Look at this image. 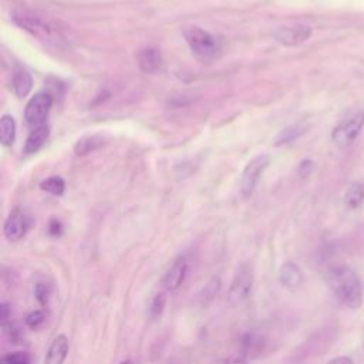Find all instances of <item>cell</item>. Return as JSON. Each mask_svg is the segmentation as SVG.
<instances>
[{
  "label": "cell",
  "mask_w": 364,
  "mask_h": 364,
  "mask_svg": "<svg viewBox=\"0 0 364 364\" xmlns=\"http://www.w3.org/2000/svg\"><path fill=\"white\" fill-rule=\"evenodd\" d=\"M0 364H31V358L27 353L14 351L4 354L0 358Z\"/></svg>",
  "instance_id": "obj_22"
},
{
  "label": "cell",
  "mask_w": 364,
  "mask_h": 364,
  "mask_svg": "<svg viewBox=\"0 0 364 364\" xmlns=\"http://www.w3.org/2000/svg\"><path fill=\"white\" fill-rule=\"evenodd\" d=\"M165 304H166L165 293H162V291L156 293V294L151 299L149 306H148V314H149V317H151V318H158V317L164 313Z\"/></svg>",
  "instance_id": "obj_20"
},
{
  "label": "cell",
  "mask_w": 364,
  "mask_h": 364,
  "mask_svg": "<svg viewBox=\"0 0 364 364\" xmlns=\"http://www.w3.org/2000/svg\"><path fill=\"white\" fill-rule=\"evenodd\" d=\"M364 200V188L361 183H351L344 195V203L350 209L358 208Z\"/></svg>",
  "instance_id": "obj_17"
},
{
  "label": "cell",
  "mask_w": 364,
  "mask_h": 364,
  "mask_svg": "<svg viewBox=\"0 0 364 364\" xmlns=\"http://www.w3.org/2000/svg\"><path fill=\"white\" fill-rule=\"evenodd\" d=\"M16 138V122L11 115H3L0 118V139L1 144L9 146L14 142Z\"/></svg>",
  "instance_id": "obj_16"
},
{
  "label": "cell",
  "mask_w": 364,
  "mask_h": 364,
  "mask_svg": "<svg viewBox=\"0 0 364 364\" xmlns=\"http://www.w3.org/2000/svg\"><path fill=\"white\" fill-rule=\"evenodd\" d=\"M313 168H314V164H313L311 161H304V162H301L300 166H299V175H300L301 178H306V176L310 175V172L313 171Z\"/></svg>",
  "instance_id": "obj_26"
},
{
  "label": "cell",
  "mask_w": 364,
  "mask_h": 364,
  "mask_svg": "<svg viewBox=\"0 0 364 364\" xmlns=\"http://www.w3.org/2000/svg\"><path fill=\"white\" fill-rule=\"evenodd\" d=\"M34 294H36V299L37 301L41 304V306H46L47 304V300H48V296H50V287L47 283H43V282H38L34 287Z\"/></svg>",
  "instance_id": "obj_25"
},
{
  "label": "cell",
  "mask_w": 364,
  "mask_h": 364,
  "mask_svg": "<svg viewBox=\"0 0 364 364\" xmlns=\"http://www.w3.org/2000/svg\"><path fill=\"white\" fill-rule=\"evenodd\" d=\"M9 316H10L9 304H7V303H1V306H0V318H1V324H3V323H7Z\"/></svg>",
  "instance_id": "obj_27"
},
{
  "label": "cell",
  "mask_w": 364,
  "mask_h": 364,
  "mask_svg": "<svg viewBox=\"0 0 364 364\" xmlns=\"http://www.w3.org/2000/svg\"><path fill=\"white\" fill-rule=\"evenodd\" d=\"M70 350V343L65 334H58L51 344L48 346V350L46 353L44 364H64Z\"/></svg>",
  "instance_id": "obj_11"
},
{
  "label": "cell",
  "mask_w": 364,
  "mask_h": 364,
  "mask_svg": "<svg viewBox=\"0 0 364 364\" xmlns=\"http://www.w3.org/2000/svg\"><path fill=\"white\" fill-rule=\"evenodd\" d=\"M220 279L219 277H212L202 289V291L199 293V299H200V304L206 306L209 304L219 293L220 290Z\"/></svg>",
  "instance_id": "obj_18"
},
{
  "label": "cell",
  "mask_w": 364,
  "mask_h": 364,
  "mask_svg": "<svg viewBox=\"0 0 364 364\" xmlns=\"http://www.w3.org/2000/svg\"><path fill=\"white\" fill-rule=\"evenodd\" d=\"M327 364H353V360L347 355H341V357H336V358L330 360Z\"/></svg>",
  "instance_id": "obj_29"
},
{
  "label": "cell",
  "mask_w": 364,
  "mask_h": 364,
  "mask_svg": "<svg viewBox=\"0 0 364 364\" xmlns=\"http://www.w3.org/2000/svg\"><path fill=\"white\" fill-rule=\"evenodd\" d=\"M311 34L309 26H286L274 31V37L284 46H299L304 43Z\"/></svg>",
  "instance_id": "obj_10"
},
{
  "label": "cell",
  "mask_w": 364,
  "mask_h": 364,
  "mask_svg": "<svg viewBox=\"0 0 364 364\" xmlns=\"http://www.w3.org/2000/svg\"><path fill=\"white\" fill-rule=\"evenodd\" d=\"M188 273V262L185 257H179L176 259L172 266L165 272L164 277H162V286L166 291H175L178 290Z\"/></svg>",
  "instance_id": "obj_9"
},
{
  "label": "cell",
  "mask_w": 364,
  "mask_h": 364,
  "mask_svg": "<svg viewBox=\"0 0 364 364\" xmlns=\"http://www.w3.org/2000/svg\"><path fill=\"white\" fill-rule=\"evenodd\" d=\"M48 135H50V128L46 124L33 128L31 132L28 134L27 139H26L24 152L26 154H36L44 145Z\"/></svg>",
  "instance_id": "obj_15"
},
{
  "label": "cell",
  "mask_w": 364,
  "mask_h": 364,
  "mask_svg": "<svg viewBox=\"0 0 364 364\" xmlns=\"http://www.w3.org/2000/svg\"><path fill=\"white\" fill-rule=\"evenodd\" d=\"M119 364H132V361H131V360H125V361H122V363H119Z\"/></svg>",
  "instance_id": "obj_30"
},
{
  "label": "cell",
  "mask_w": 364,
  "mask_h": 364,
  "mask_svg": "<svg viewBox=\"0 0 364 364\" xmlns=\"http://www.w3.org/2000/svg\"><path fill=\"white\" fill-rule=\"evenodd\" d=\"M301 132H303V128H300L299 125L289 127V128L283 129V131L279 134V136L276 138V145H282V144L291 142V141L296 139Z\"/></svg>",
  "instance_id": "obj_23"
},
{
  "label": "cell",
  "mask_w": 364,
  "mask_h": 364,
  "mask_svg": "<svg viewBox=\"0 0 364 364\" xmlns=\"http://www.w3.org/2000/svg\"><path fill=\"white\" fill-rule=\"evenodd\" d=\"M11 20L18 27L33 34L34 37L40 38L41 41L54 43V44L64 41L65 27L58 20H54L43 13L26 10V9L14 10L11 13Z\"/></svg>",
  "instance_id": "obj_2"
},
{
  "label": "cell",
  "mask_w": 364,
  "mask_h": 364,
  "mask_svg": "<svg viewBox=\"0 0 364 364\" xmlns=\"http://www.w3.org/2000/svg\"><path fill=\"white\" fill-rule=\"evenodd\" d=\"M40 188L51 195H61L64 192L65 183L60 176H50L41 182Z\"/></svg>",
  "instance_id": "obj_21"
},
{
  "label": "cell",
  "mask_w": 364,
  "mask_h": 364,
  "mask_svg": "<svg viewBox=\"0 0 364 364\" xmlns=\"http://www.w3.org/2000/svg\"><path fill=\"white\" fill-rule=\"evenodd\" d=\"M44 318H46V316H44L43 310H31L30 313L26 314L24 323H26L27 327L36 330V328H38L44 323Z\"/></svg>",
  "instance_id": "obj_24"
},
{
  "label": "cell",
  "mask_w": 364,
  "mask_h": 364,
  "mask_svg": "<svg viewBox=\"0 0 364 364\" xmlns=\"http://www.w3.org/2000/svg\"><path fill=\"white\" fill-rule=\"evenodd\" d=\"M48 232H50V235H53V236H58V235L61 233V223H60L58 220H53V222L50 223Z\"/></svg>",
  "instance_id": "obj_28"
},
{
  "label": "cell",
  "mask_w": 364,
  "mask_h": 364,
  "mask_svg": "<svg viewBox=\"0 0 364 364\" xmlns=\"http://www.w3.org/2000/svg\"><path fill=\"white\" fill-rule=\"evenodd\" d=\"M183 37L192 53L202 61H212L219 57L222 51L220 40L198 26L186 27L183 30Z\"/></svg>",
  "instance_id": "obj_3"
},
{
  "label": "cell",
  "mask_w": 364,
  "mask_h": 364,
  "mask_svg": "<svg viewBox=\"0 0 364 364\" xmlns=\"http://www.w3.org/2000/svg\"><path fill=\"white\" fill-rule=\"evenodd\" d=\"M51 105H53V97L48 92L43 91V92L34 94L28 100V102L26 105V109H24L26 122L31 128L43 125L48 112H50Z\"/></svg>",
  "instance_id": "obj_5"
},
{
  "label": "cell",
  "mask_w": 364,
  "mask_h": 364,
  "mask_svg": "<svg viewBox=\"0 0 364 364\" xmlns=\"http://www.w3.org/2000/svg\"><path fill=\"white\" fill-rule=\"evenodd\" d=\"M253 286V267L250 263L243 262L237 269L230 282L228 290V303L232 307L242 306L250 296Z\"/></svg>",
  "instance_id": "obj_4"
},
{
  "label": "cell",
  "mask_w": 364,
  "mask_h": 364,
  "mask_svg": "<svg viewBox=\"0 0 364 364\" xmlns=\"http://www.w3.org/2000/svg\"><path fill=\"white\" fill-rule=\"evenodd\" d=\"M11 84H13V90L16 92V95L18 98L26 97L33 87V80L31 75L28 74V71L20 65H17L13 71V77H11Z\"/></svg>",
  "instance_id": "obj_14"
},
{
  "label": "cell",
  "mask_w": 364,
  "mask_h": 364,
  "mask_svg": "<svg viewBox=\"0 0 364 364\" xmlns=\"http://www.w3.org/2000/svg\"><path fill=\"white\" fill-rule=\"evenodd\" d=\"M279 282L289 290H297L303 284V273L293 262H286L279 269Z\"/></svg>",
  "instance_id": "obj_12"
},
{
  "label": "cell",
  "mask_w": 364,
  "mask_h": 364,
  "mask_svg": "<svg viewBox=\"0 0 364 364\" xmlns=\"http://www.w3.org/2000/svg\"><path fill=\"white\" fill-rule=\"evenodd\" d=\"M364 125V112H358L353 115L351 118L343 121L338 124L333 131V141L338 146H347L350 145L357 135L360 134L361 128Z\"/></svg>",
  "instance_id": "obj_7"
},
{
  "label": "cell",
  "mask_w": 364,
  "mask_h": 364,
  "mask_svg": "<svg viewBox=\"0 0 364 364\" xmlns=\"http://www.w3.org/2000/svg\"><path fill=\"white\" fill-rule=\"evenodd\" d=\"M269 158L266 155H257L255 156L245 168L242 173V182H240V191L245 198L250 196L260 179L262 172L267 168Z\"/></svg>",
  "instance_id": "obj_6"
},
{
  "label": "cell",
  "mask_w": 364,
  "mask_h": 364,
  "mask_svg": "<svg viewBox=\"0 0 364 364\" xmlns=\"http://www.w3.org/2000/svg\"><path fill=\"white\" fill-rule=\"evenodd\" d=\"M28 228H30V218L21 209H14L7 216L3 232L10 242H18L20 239L24 237Z\"/></svg>",
  "instance_id": "obj_8"
},
{
  "label": "cell",
  "mask_w": 364,
  "mask_h": 364,
  "mask_svg": "<svg viewBox=\"0 0 364 364\" xmlns=\"http://www.w3.org/2000/svg\"><path fill=\"white\" fill-rule=\"evenodd\" d=\"M326 280L333 294L348 309H358L363 303V289L358 276L348 266H333L326 273Z\"/></svg>",
  "instance_id": "obj_1"
},
{
  "label": "cell",
  "mask_w": 364,
  "mask_h": 364,
  "mask_svg": "<svg viewBox=\"0 0 364 364\" xmlns=\"http://www.w3.org/2000/svg\"><path fill=\"white\" fill-rule=\"evenodd\" d=\"M102 145V138L101 136H97V135H92V136H85V138H81L77 144H75V154L77 155H85V154H90L91 151L97 149L98 146Z\"/></svg>",
  "instance_id": "obj_19"
},
{
  "label": "cell",
  "mask_w": 364,
  "mask_h": 364,
  "mask_svg": "<svg viewBox=\"0 0 364 364\" xmlns=\"http://www.w3.org/2000/svg\"><path fill=\"white\" fill-rule=\"evenodd\" d=\"M136 61H138L141 71L151 74V73H155L156 70H159V67L162 64V55L158 48L145 47L138 51Z\"/></svg>",
  "instance_id": "obj_13"
}]
</instances>
